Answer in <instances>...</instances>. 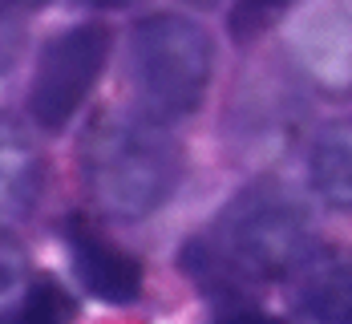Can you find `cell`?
Wrapping results in <instances>:
<instances>
[{
  "label": "cell",
  "instance_id": "obj_1",
  "mask_svg": "<svg viewBox=\"0 0 352 324\" xmlns=\"http://www.w3.org/2000/svg\"><path fill=\"white\" fill-rule=\"evenodd\" d=\"M182 154L154 122L102 118L85 138V186L113 219H142L158 211L178 182Z\"/></svg>",
  "mask_w": 352,
  "mask_h": 324
},
{
  "label": "cell",
  "instance_id": "obj_10",
  "mask_svg": "<svg viewBox=\"0 0 352 324\" xmlns=\"http://www.w3.org/2000/svg\"><path fill=\"white\" fill-rule=\"evenodd\" d=\"M287 0H243V12H239V21H231V25H247V21H267L272 12H280Z\"/></svg>",
  "mask_w": 352,
  "mask_h": 324
},
{
  "label": "cell",
  "instance_id": "obj_13",
  "mask_svg": "<svg viewBox=\"0 0 352 324\" xmlns=\"http://www.w3.org/2000/svg\"><path fill=\"white\" fill-rule=\"evenodd\" d=\"M186 4H199V8H207V4H214V0H186Z\"/></svg>",
  "mask_w": 352,
  "mask_h": 324
},
{
  "label": "cell",
  "instance_id": "obj_5",
  "mask_svg": "<svg viewBox=\"0 0 352 324\" xmlns=\"http://www.w3.org/2000/svg\"><path fill=\"white\" fill-rule=\"evenodd\" d=\"M65 244L73 255V272L89 296L106 304H130L142 296V263L102 231H94L85 219L65 223Z\"/></svg>",
  "mask_w": 352,
  "mask_h": 324
},
{
  "label": "cell",
  "instance_id": "obj_11",
  "mask_svg": "<svg viewBox=\"0 0 352 324\" xmlns=\"http://www.w3.org/2000/svg\"><path fill=\"white\" fill-rule=\"evenodd\" d=\"M214 324H280V321L267 316V312H259V308H227Z\"/></svg>",
  "mask_w": 352,
  "mask_h": 324
},
{
  "label": "cell",
  "instance_id": "obj_2",
  "mask_svg": "<svg viewBox=\"0 0 352 324\" xmlns=\"http://www.w3.org/2000/svg\"><path fill=\"white\" fill-rule=\"evenodd\" d=\"M304 244L308 227L296 203L276 191H247L214 223L211 239L195 244V252L203 255H186V268L207 284L231 276H280L304 263Z\"/></svg>",
  "mask_w": 352,
  "mask_h": 324
},
{
  "label": "cell",
  "instance_id": "obj_7",
  "mask_svg": "<svg viewBox=\"0 0 352 324\" xmlns=\"http://www.w3.org/2000/svg\"><path fill=\"white\" fill-rule=\"evenodd\" d=\"M296 49L304 53L308 69L324 81H349L352 77V25L340 12H332V8L312 12L304 33L296 36Z\"/></svg>",
  "mask_w": 352,
  "mask_h": 324
},
{
  "label": "cell",
  "instance_id": "obj_12",
  "mask_svg": "<svg viewBox=\"0 0 352 324\" xmlns=\"http://www.w3.org/2000/svg\"><path fill=\"white\" fill-rule=\"evenodd\" d=\"M85 4H122V0H85Z\"/></svg>",
  "mask_w": 352,
  "mask_h": 324
},
{
  "label": "cell",
  "instance_id": "obj_9",
  "mask_svg": "<svg viewBox=\"0 0 352 324\" xmlns=\"http://www.w3.org/2000/svg\"><path fill=\"white\" fill-rule=\"evenodd\" d=\"M73 300L53 276H41L29 284V292L16 300V308L4 316V324H73Z\"/></svg>",
  "mask_w": 352,
  "mask_h": 324
},
{
  "label": "cell",
  "instance_id": "obj_3",
  "mask_svg": "<svg viewBox=\"0 0 352 324\" xmlns=\"http://www.w3.org/2000/svg\"><path fill=\"white\" fill-rule=\"evenodd\" d=\"M214 65L207 29L178 12H150L134 25V81L158 118H182L203 102Z\"/></svg>",
  "mask_w": 352,
  "mask_h": 324
},
{
  "label": "cell",
  "instance_id": "obj_6",
  "mask_svg": "<svg viewBox=\"0 0 352 324\" xmlns=\"http://www.w3.org/2000/svg\"><path fill=\"white\" fill-rule=\"evenodd\" d=\"M300 308L320 324H352V252L304 255Z\"/></svg>",
  "mask_w": 352,
  "mask_h": 324
},
{
  "label": "cell",
  "instance_id": "obj_8",
  "mask_svg": "<svg viewBox=\"0 0 352 324\" xmlns=\"http://www.w3.org/2000/svg\"><path fill=\"white\" fill-rule=\"evenodd\" d=\"M312 186L328 207L352 211V134L336 130V134L316 142V150H312Z\"/></svg>",
  "mask_w": 352,
  "mask_h": 324
},
{
  "label": "cell",
  "instance_id": "obj_4",
  "mask_svg": "<svg viewBox=\"0 0 352 324\" xmlns=\"http://www.w3.org/2000/svg\"><path fill=\"white\" fill-rule=\"evenodd\" d=\"M109 57V29L102 25H77L57 33L36 61L33 85H29V114L41 130L57 134L81 102L89 98V89L98 85V77L106 69Z\"/></svg>",
  "mask_w": 352,
  "mask_h": 324
}]
</instances>
